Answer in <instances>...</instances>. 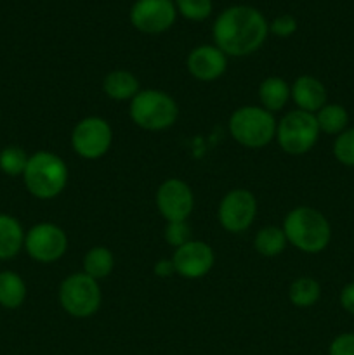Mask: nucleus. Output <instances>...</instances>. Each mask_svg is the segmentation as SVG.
I'll return each mask as SVG.
<instances>
[{
  "label": "nucleus",
  "instance_id": "20e7f679",
  "mask_svg": "<svg viewBox=\"0 0 354 355\" xmlns=\"http://www.w3.org/2000/svg\"><path fill=\"white\" fill-rule=\"evenodd\" d=\"M130 120L142 130L160 132L172 127L179 116L176 99L158 89L139 90L128 106Z\"/></svg>",
  "mask_w": 354,
  "mask_h": 355
},
{
  "label": "nucleus",
  "instance_id": "9b49d317",
  "mask_svg": "<svg viewBox=\"0 0 354 355\" xmlns=\"http://www.w3.org/2000/svg\"><path fill=\"white\" fill-rule=\"evenodd\" d=\"M257 217V200L248 189H233L219 203L217 218L222 229L238 234L246 231Z\"/></svg>",
  "mask_w": 354,
  "mask_h": 355
},
{
  "label": "nucleus",
  "instance_id": "f8f14e48",
  "mask_svg": "<svg viewBox=\"0 0 354 355\" xmlns=\"http://www.w3.org/2000/svg\"><path fill=\"white\" fill-rule=\"evenodd\" d=\"M156 208L167 222L187 220L194 208L191 187L180 179H167L156 191Z\"/></svg>",
  "mask_w": 354,
  "mask_h": 355
},
{
  "label": "nucleus",
  "instance_id": "4468645a",
  "mask_svg": "<svg viewBox=\"0 0 354 355\" xmlns=\"http://www.w3.org/2000/svg\"><path fill=\"white\" fill-rule=\"evenodd\" d=\"M186 68L200 82H214L228 69V55L217 45H198L187 54Z\"/></svg>",
  "mask_w": 354,
  "mask_h": 355
},
{
  "label": "nucleus",
  "instance_id": "6ab92c4d",
  "mask_svg": "<svg viewBox=\"0 0 354 355\" xmlns=\"http://www.w3.org/2000/svg\"><path fill=\"white\" fill-rule=\"evenodd\" d=\"M26 300V283L23 277L14 270L0 272V307L19 309Z\"/></svg>",
  "mask_w": 354,
  "mask_h": 355
},
{
  "label": "nucleus",
  "instance_id": "412c9836",
  "mask_svg": "<svg viewBox=\"0 0 354 355\" xmlns=\"http://www.w3.org/2000/svg\"><path fill=\"white\" fill-rule=\"evenodd\" d=\"M319 297H321V286L312 277H297L288 288V300L298 309L312 307L318 304Z\"/></svg>",
  "mask_w": 354,
  "mask_h": 355
},
{
  "label": "nucleus",
  "instance_id": "7ed1b4c3",
  "mask_svg": "<svg viewBox=\"0 0 354 355\" xmlns=\"http://www.w3.org/2000/svg\"><path fill=\"white\" fill-rule=\"evenodd\" d=\"M21 177L31 196L37 200H52L66 189L68 166L61 156L54 153L37 151L28 158V165Z\"/></svg>",
  "mask_w": 354,
  "mask_h": 355
},
{
  "label": "nucleus",
  "instance_id": "393cba45",
  "mask_svg": "<svg viewBox=\"0 0 354 355\" xmlns=\"http://www.w3.org/2000/svg\"><path fill=\"white\" fill-rule=\"evenodd\" d=\"M177 14L187 21H205L212 14V0H174Z\"/></svg>",
  "mask_w": 354,
  "mask_h": 355
},
{
  "label": "nucleus",
  "instance_id": "2f4dec72",
  "mask_svg": "<svg viewBox=\"0 0 354 355\" xmlns=\"http://www.w3.org/2000/svg\"><path fill=\"white\" fill-rule=\"evenodd\" d=\"M0 118H2V114H0Z\"/></svg>",
  "mask_w": 354,
  "mask_h": 355
},
{
  "label": "nucleus",
  "instance_id": "7c9ffc66",
  "mask_svg": "<svg viewBox=\"0 0 354 355\" xmlns=\"http://www.w3.org/2000/svg\"><path fill=\"white\" fill-rule=\"evenodd\" d=\"M340 305L346 312L354 315V283H349L340 291Z\"/></svg>",
  "mask_w": 354,
  "mask_h": 355
},
{
  "label": "nucleus",
  "instance_id": "a211bd4d",
  "mask_svg": "<svg viewBox=\"0 0 354 355\" xmlns=\"http://www.w3.org/2000/svg\"><path fill=\"white\" fill-rule=\"evenodd\" d=\"M290 99V85L280 76H267L259 85L260 106L269 113L274 114L281 111Z\"/></svg>",
  "mask_w": 354,
  "mask_h": 355
},
{
  "label": "nucleus",
  "instance_id": "2eb2a0df",
  "mask_svg": "<svg viewBox=\"0 0 354 355\" xmlns=\"http://www.w3.org/2000/svg\"><path fill=\"white\" fill-rule=\"evenodd\" d=\"M290 96L297 110L316 114L326 104V89L316 76L302 75L290 87Z\"/></svg>",
  "mask_w": 354,
  "mask_h": 355
},
{
  "label": "nucleus",
  "instance_id": "aec40b11",
  "mask_svg": "<svg viewBox=\"0 0 354 355\" xmlns=\"http://www.w3.org/2000/svg\"><path fill=\"white\" fill-rule=\"evenodd\" d=\"M115 267V257L106 246H94L83 257V274L101 281L111 274Z\"/></svg>",
  "mask_w": 354,
  "mask_h": 355
},
{
  "label": "nucleus",
  "instance_id": "ddd939ff",
  "mask_svg": "<svg viewBox=\"0 0 354 355\" xmlns=\"http://www.w3.org/2000/svg\"><path fill=\"white\" fill-rule=\"evenodd\" d=\"M176 274L184 279H200L212 270L215 262L214 250L203 241L191 239L186 245L176 248L172 255Z\"/></svg>",
  "mask_w": 354,
  "mask_h": 355
},
{
  "label": "nucleus",
  "instance_id": "cd10ccee",
  "mask_svg": "<svg viewBox=\"0 0 354 355\" xmlns=\"http://www.w3.org/2000/svg\"><path fill=\"white\" fill-rule=\"evenodd\" d=\"M298 23L292 14H280L269 23V33L278 38H288L297 31Z\"/></svg>",
  "mask_w": 354,
  "mask_h": 355
},
{
  "label": "nucleus",
  "instance_id": "423d86ee",
  "mask_svg": "<svg viewBox=\"0 0 354 355\" xmlns=\"http://www.w3.org/2000/svg\"><path fill=\"white\" fill-rule=\"evenodd\" d=\"M99 281L83 272L69 274L59 286V304L62 311L76 319H87L101 307Z\"/></svg>",
  "mask_w": 354,
  "mask_h": 355
},
{
  "label": "nucleus",
  "instance_id": "f257e3e1",
  "mask_svg": "<svg viewBox=\"0 0 354 355\" xmlns=\"http://www.w3.org/2000/svg\"><path fill=\"white\" fill-rule=\"evenodd\" d=\"M269 35V23L259 9L252 6H231L214 21L212 37L226 55L245 58L259 51Z\"/></svg>",
  "mask_w": 354,
  "mask_h": 355
},
{
  "label": "nucleus",
  "instance_id": "a878e982",
  "mask_svg": "<svg viewBox=\"0 0 354 355\" xmlns=\"http://www.w3.org/2000/svg\"><path fill=\"white\" fill-rule=\"evenodd\" d=\"M333 156L346 166H354V128H346L333 142Z\"/></svg>",
  "mask_w": 354,
  "mask_h": 355
},
{
  "label": "nucleus",
  "instance_id": "dca6fc26",
  "mask_svg": "<svg viewBox=\"0 0 354 355\" xmlns=\"http://www.w3.org/2000/svg\"><path fill=\"white\" fill-rule=\"evenodd\" d=\"M24 229L16 217L0 214V260H10L23 250Z\"/></svg>",
  "mask_w": 354,
  "mask_h": 355
},
{
  "label": "nucleus",
  "instance_id": "0eeeda50",
  "mask_svg": "<svg viewBox=\"0 0 354 355\" xmlns=\"http://www.w3.org/2000/svg\"><path fill=\"white\" fill-rule=\"evenodd\" d=\"M319 137V127L312 113L288 111L276 127V141L287 155L301 156L311 151Z\"/></svg>",
  "mask_w": 354,
  "mask_h": 355
},
{
  "label": "nucleus",
  "instance_id": "bb28decb",
  "mask_svg": "<svg viewBox=\"0 0 354 355\" xmlns=\"http://www.w3.org/2000/svg\"><path fill=\"white\" fill-rule=\"evenodd\" d=\"M163 238L174 248L186 245L191 241V227L187 225L186 220L183 222H167L165 231H163Z\"/></svg>",
  "mask_w": 354,
  "mask_h": 355
},
{
  "label": "nucleus",
  "instance_id": "b1692460",
  "mask_svg": "<svg viewBox=\"0 0 354 355\" xmlns=\"http://www.w3.org/2000/svg\"><path fill=\"white\" fill-rule=\"evenodd\" d=\"M28 158L30 156L19 146H6L3 149H0V172L9 177L23 175L28 165Z\"/></svg>",
  "mask_w": 354,
  "mask_h": 355
},
{
  "label": "nucleus",
  "instance_id": "6e6552de",
  "mask_svg": "<svg viewBox=\"0 0 354 355\" xmlns=\"http://www.w3.org/2000/svg\"><path fill=\"white\" fill-rule=\"evenodd\" d=\"M113 142L111 125L101 116H87L71 132V148L80 158L99 159L110 151Z\"/></svg>",
  "mask_w": 354,
  "mask_h": 355
},
{
  "label": "nucleus",
  "instance_id": "f03ea898",
  "mask_svg": "<svg viewBox=\"0 0 354 355\" xmlns=\"http://www.w3.org/2000/svg\"><path fill=\"white\" fill-rule=\"evenodd\" d=\"M281 229L294 248L309 255L321 253L332 239L330 222L312 207H297L288 211Z\"/></svg>",
  "mask_w": 354,
  "mask_h": 355
},
{
  "label": "nucleus",
  "instance_id": "5701e85b",
  "mask_svg": "<svg viewBox=\"0 0 354 355\" xmlns=\"http://www.w3.org/2000/svg\"><path fill=\"white\" fill-rule=\"evenodd\" d=\"M314 116L316 121H318L319 132L328 135L342 134L346 130L347 123H349L347 110L340 104H325Z\"/></svg>",
  "mask_w": 354,
  "mask_h": 355
},
{
  "label": "nucleus",
  "instance_id": "c85d7f7f",
  "mask_svg": "<svg viewBox=\"0 0 354 355\" xmlns=\"http://www.w3.org/2000/svg\"><path fill=\"white\" fill-rule=\"evenodd\" d=\"M328 355H354V333L335 336L328 347Z\"/></svg>",
  "mask_w": 354,
  "mask_h": 355
},
{
  "label": "nucleus",
  "instance_id": "4be33fe9",
  "mask_svg": "<svg viewBox=\"0 0 354 355\" xmlns=\"http://www.w3.org/2000/svg\"><path fill=\"white\" fill-rule=\"evenodd\" d=\"M287 236H285L283 229L274 227V225H267L262 227L253 238V248L259 255L267 257H278L280 253L285 252L287 248Z\"/></svg>",
  "mask_w": 354,
  "mask_h": 355
},
{
  "label": "nucleus",
  "instance_id": "f3484780",
  "mask_svg": "<svg viewBox=\"0 0 354 355\" xmlns=\"http://www.w3.org/2000/svg\"><path fill=\"white\" fill-rule=\"evenodd\" d=\"M103 90L113 101H132L139 89V80L127 69H115L103 78Z\"/></svg>",
  "mask_w": 354,
  "mask_h": 355
},
{
  "label": "nucleus",
  "instance_id": "39448f33",
  "mask_svg": "<svg viewBox=\"0 0 354 355\" xmlns=\"http://www.w3.org/2000/svg\"><path fill=\"white\" fill-rule=\"evenodd\" d=\"M229 134L248 149L266 148L276 139L278 121L262 106H242L229 118Z\"/></svg>",
  "mask_w": 354,
  "mask_h": 355
},
{
  "label": "nucleus",
  "instance_id": "9d476101",
  "mask_svg": "<svg viewBox=\"0 0 354 355\" xmlns=\"http://www.w3.org/2000/svg\"><path fill=\"white\" fill-rule=\"evenodd\" d=\"M128 19L141 33H165L177 19L176 3L174 0H135L128 10Z\"/></svg>",
  "mask_w": 354,
  "mask_h": 355
},
{
  "label": "nucleus",
  "instance_id": "1a4fd4ad",
  "mask_svg": "<svg viewBox=\"0 0 354 355\" xmlns=\"http://www.w3.org/2000/svg\"><path fill=\"white\" fill-rule=\"evenodd\" d=\"M24 252L38 263H54L68 250V236L59 225L40 222L24 234Z\"/></svg>",
  "mask_w": 354,
  "mask_h": 355
},
{
  "label": "nucleus",
  "instance_id": "c756f323",
  "mask_svg": "<svg viewBox=\"0 0 354 355\" xmlns=\"http://www.w3.org/2000/svg\"><path fill=\"white\" fill-rule=\"evenodd\" d=\"M153 272H155V276L162 277V279L172 277L176 274V267H174L172 259H160L155 263V267H153Z\"/></svg>",
  "mask_w": 354,
  "mask_h": 355
}]
</instances>
